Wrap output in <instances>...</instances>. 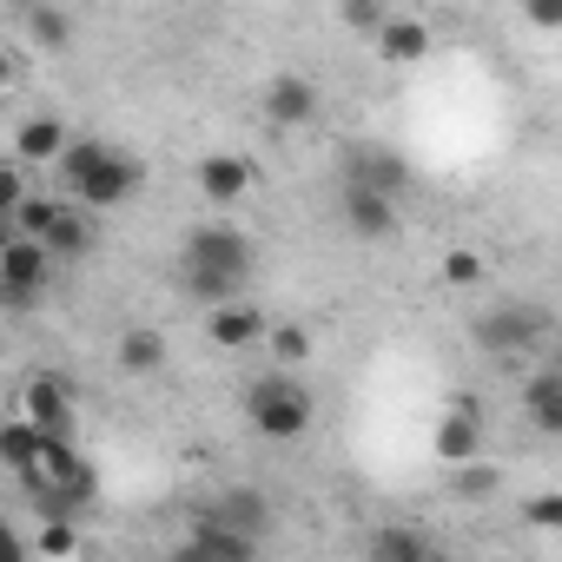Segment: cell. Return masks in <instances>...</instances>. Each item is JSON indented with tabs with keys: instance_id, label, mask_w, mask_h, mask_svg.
Instances as JSON below:
<instances>
[{
	"instance_id": "cell-1",
	"label": "cell",
	"mask_w": 562,
	"mask_h": 562,
	"mask_svg": "<svg viewBox=\"0 0 562 562\" xmlns=\"http://www.w3.org/2000/svg\"><path fill=\"white\" fill-rule=\"evenodd\" d=\"M251 271H258V251H251V238H245L238 225H199V232H186V245H179V285H186V299H199L205 312L225 305V299H245Z\"/></svg>"
},
{
	"instance_id": "cell-2",
	"label": "cell",
	"mask_w": 562,
	"mask_h": 562,
	"mask_svg": "<svg viewBox=\"0 0 562 562\" xmlns=\"http://www.w3.org/2000/svg\"><path fill=\"white\" fill-rule=\"evenodd\" d=\"M54 179H60L67 199H80L93 212H113V205H126L146 186V166L133 153H120L113 139H100V133H74L60 166H54Z\"/></svg>"
},
{
	"instance_id": "cell-3",
	"label": "cell",
	"mask_w": 562,
	"mask_h": 562,
	"mask_svg": "<svg viewBox=\"0 0 562 562\" xmlns=\"http://www.w3.org/2000/svg\"><path fill=\"white\" fill-rule=\"evenodd\" d=\"M312 417H318V397H312V384H299L285 364L245 384V424H251L265 443H299V437L312 430Z\"/></svg>"
},
{
	"instance_id": "cell-4",
	"label": "cell",
	"mask_w": 562,
	"mask_h": 562,
	"mask_svg": "<svg viewBox=\"0 0 562 562\" xmlns=\"http://www.w3.org/2000/svg\"><path fill=\"white\" fill-rule=\"evenodd\" d=\"M54 245L34 238V232H8V245H0V299H8V312H34L47 292H54Z\"/></svg>"
},
{
	"instance_id": "cell-5",
	"label": "cell",
	"mask_w": 562,
	"mask_h": 562,
	"mask_svg": "<svg viewBox=\"0 0 562 562\" xmlns=\"http://www.w3.org/2000/svg\"><path fill=\"white\" fill-rule=\"evenodd\" d=\"M542 338H549V312L516 305V299H503V305H490V312L470 318V345H476L483 358H522V351H536Z\"/></svg>"
},
{
	"instance_id": "cell-6",
	"label": "cell",
	"mask_w": 562,
	"mask_h": 562,
	"mask_svg": "<svg viewBox=\"0 0 562 562\" xmlns=\"http://www.w3.org/2000/svg\"><path fill=\"white\" fill-rule=\"evenodd\" d=\"M338 186H371L384 199H404L411 192V159L391 153L384 139H345L338 153Z\"/></svg>"
},
{
	"instance_id": "cell-7",
	"label": "cell",
	"mask_w": 562,
	"mask_h": 562,
	"mask_svg": "<svg viewBox=\"0 0 562 562\" xmlns=\"http://www.w3.org/2000/svg\"><path fill=\"white\" fill-rule=\"evenodd\" d=\"M397 205H404V199H384V192H371V186H338V218H345V232L364 238V245L397 238Z\"/></svg>"
},
{
	"instance_id": "cell-8",
	"label": "cell",
	"mask_w": 562,
	"mask_h": 562,
	"mask_svg": "<svg viewBox=\"0 0 562 562\" xmlns=\"http://www.w3.org/2000/svg\"><path fill=\"white\" fill-rule=\"evenodd\" d=\"M483 404L470 397V391H457L450 397V411H443V424H437V463L443 470H457V463H470V457H483Z\"/></svg>"
},
{
	"instance_id": "cell-9",
	"label": "cell",
	"mask_w": 562,
	"mask_h": 562,
	"mask_svg": "<svg viewBox=\"0 0 562 562\" xmlns=\"http://www.w3.org/2000/svg\"><path fill=\"white\" fill-rule=\"evenodd\" d=\"M258 542H265V536L238 529L232 516H218V509L205 503L199 522H192V536H186V555H199V562H245V555H258Z\"/></svg>"
},
{
	"instance_id": "cell-10",
	"label": "cell",
	"mask_w": 562,
	"mask_h": 562,
	"mask_svg": "<svg viewBox=\"0 0 562 562\" xmlns=\"http://www.w3.org/2000/svg\"><path fill=\"white\" fill-rule=\"evenodd\" d=\"M318 113H325L318 80H305V74H278V80H265V120H271V126L299 133V126H318Z\"/></svg>"
},
{
	"instance_id": "cell-11",
	"label": "cell",
	"mask_w": 562,
	"mask_h": 562,
	"mask_svg": "<svg viewBox=\"0 0 562 562\" xmlns=\"http://www.w3.org/2000/svg\"><path fill=\"white\" fill-rule=\"evenodd\" d=\"M265 331H271V318H265V305H251V299H225V305L205 312L212 351H251V345H265Z\"/></svg>"
},
{
	"instance_id": "cell-12",
	"label": "cell",
	"mask_w": 562,
	"mask_h": 562,
	"mask_svg": "<svg viewBox=\"0 0 562 562\" xmlns=\"http://www.w3.org/2000/svg\"><path fill=\"white\" fill-rule=\"evenodd\" d=\"M21 411H27L47 437H74V384H67V378L41 371V378L21 391Z\"/></svg>"
},
{
	"instance_id": "cell-13",
	"label": "cell",
	"mask_w": 562,
	"mask_h": 562,
	"mask_svg": "<svg viewBox=\"0 0 562 562\" xmlns=\"http://www.w3.org/2000/svg\"><path fill=\"white\" fill-rule=\"evenodd\" d=\"M67 120H54V113H34V120H21V133H14V159L21 166H60V153H67Z\"/></svg>"
},
{
	"instance_id": "cell-14",
	"label": "cell",
	"mask_w": 562,
	"mask_h": 562,
	"mask_svg": "<svg viewBox=\"0 0 562 562\" xmlns=\"http://www.w3.org/2000/svg\"><path fill=\"white\" fill-rule=\"evenodd\" d=\"M199 192H205L212 205H238V199L251 192V159H238V153H205V159H199Z\"/></svg>"
},
{
	"instance_id": "cell-15",
	"label": "cell",
	"mask_w": 562,
	"mask_h": 562,
	"mask_svg": "<svg viewBox=\"0 0 562 562\" xmlns=\"http://www.w3.org/2000/svg\"><path fill=\"white\" fill-rule=\"evenodd\" d=\"M522 417H529V430L562 437V364H549L522 384Z\"/></svg>"
},
{
	"instance_id": "cell-16",
	"label": "cell",
	"mask_w": 562,
	"mask_h": 562,
	"mask_svg": "<svg viewBox=\"0 0 562 562\" xmlns=\"http://www.w3.org/2000/svg\"><path fill=\"white\" fill-rule=\"evenodd\" d=\"M41 450H47V430L27 411H14L8 424H0V463H8V476H27L41 463Z\"/></svg>"
},
{
	"instance_id": "cell-17",
	"label": "cell",
	"mask_w": 562,
	"mask_h": 562,
	"mask_svg": "<svg viewBox=\"0 0 562 562\" xmlns=\"http://www.w3.org/2000/svg\"><path fill=\"white\" fill-rule=\"evenodd\" d=\"M371 47H378L391 67H424V60H430V27H424V21L391 14V21H384V34H378Z\"/></svg>"
},
{
	"instance_id": "cell-18",
	"label": "cell",
	"mask_w": 562,
	"mask_h": 562,
	"mask_svg": "<svg viewBox=\"0 0 562 562\" xmlns=\"http://www.w3.org/2000/svg\"><path fill=\"white\" fill-rule=\"evenodd\" d=\"M41 238L54 245V258H87V251H93V205L67 199V205L54 212V225H47Z\"/></svg>"
},
{
	"instance_id": "cell-19",
	"label": "cell",
	"mask_w": 562,
	"mask_h": 562,
	"mask_svg": "<svg viewBox=\"0 0 562 562\" xmlns=\"http://www.w3.org/2000/svg\"><path fill=\"white\" fill-rule=\"evenodd\" d=\"M113 358H120V371H126V378H159V371H166V331L133 325V331H120Z\"/></svg>"
},
{
	"instance_id": "cell-20",
	"label": "cell",
	"mask_w": 562,
	"mask_h": 562,
	"mask_svg": "<svg viewBox=\"0 0 562 562\" xmlns=\"http://www.w3.org/2000/svg\"><path fill=\"white\" fill-rule=\"evenodd\" d=\"M371 562H424L437 555V536L430 529H371Z\"/></svg>"
},
{
	"instance_id": "cell-21",
	"label": "cell",
	"mask_w": 562,
	"mask_h": 562,
	"mask_svg": "<svg viewBox=\"0 0 562 562\" xmlns=\"http://www.w3.org/2000/svg\"><path fill=\"white\" fill-rule=\"evenodd\" d=\"M212 509H218V516H232V522H238V529H251V536H271V503H265L258 490H225Z\"/></svg>"
},
{
	"instance_id": "cell-22",
	"label": "cell",
	"mask_w": 562,
	"mask_h": 562,
	"mask_svg": "<svg viewBox=\"0 0 562 562\" xmlns=\"http://www.w3.org/2000/svg\"><path fill=\"white\" fill-rule=\"evenodd\" d=\"M21 21H27V41H34L41 54H60V47L74 41V21H67L60 8H47V0H41V8H27Z\"/></svg>"
},
{
	"instance_id": "cell-23",
	"label": "cell",
	"mask_w": 562,
	"mask_h": 562,
	"mask_svg": "<svg viewBox=\"0 0 562 562\" xmlns=\"http://www.w3.org/2000/svg\"><path fill=\"white\" fill-rule=\"evenodd\" d=\"M265 351H271V364H285V371H299L318 345H312V331L305 325H271L265 331Z\"/></svg>"
},
{
	"instance_id": "cell-24",
	"label": "cell",
	"mask_w": 562,
	"mask_h": 562,
	"mask_svg": "<svg viewBox=\"0 0 562 562\" xmlns=\"http://www.w3.org/2000/svg\"><path fill=\"white\" fill-rule=\"evenodd\" d=\"M483 278H490V265H483V251H476V245H450V251H443V285L476 292Z\"/></svg>"
},
{
	"instance_id": "cell-25",
	"label": "cell",
	"mask_w": 562,
	"mask_h": 562,
	"mask_svg": "<svg viewBox=\"0 0 562 562\" xmlns=\"http://www.w3.org/2000/svg\"><path fill=\"white\" fill-rule=\"evenodd\" d=\"M450 490H457L463 503H483V496H496V490H503V470H490L483 457H470V463H457V470H450Z\"/></svg>"
},
{
	"instance_id": "cell-26",
	"label": "cell",
	"mask_w": 562,
	"mask_h": 562,
	"mask_svg": "<svg viewBox=\"0 0 562 562\" xmlns=\"http://www.w3.org/2000/svg\"><path fill=\"white\" fill-rule=\"evenodd\" d=\"M60 205H67V192H27L8 218H14V232H34V238H41V232L54 225V212H60Z\"/></svg>"
},
{
	"instance_id": "cell-27",
	"label": "cell",
	"mask_w": 562,
	"mask_h": 562,
	"mask_svg": "<svg viewBox=\"0 0 562 562\" xmlns=\"http://www.w3.org/2000/svg\"><path fill=\"white\" fill-rule=\"evenodd\" d=\"M338 8H345V27H351V34H364V41H378V34H384V21H391L384 0H338Z\"/></svg>"
},
{
	"instance_id": "cell-28",
	"label": "cell",
	"mask_w": 562,
	"mask_h": 562,
	"mask_svg": "<svg viewBox=\"0 0 562 562\" xmlns=\"http://www.w3.org/2000/svg\"><path fill=\"white\" fill-rule=\"evenodd\" d=\"M522 522H529V529H562V490L529 496V503H522Z\"/></svg>"
},
{
	"instance_id": "cell-29",
	"label": "cell",
	"mask_w": 562,
	"mask_h": 562,
	"mask_svg": "<svg viewBox=\"0 0 562 562\" xmlns=\"http://www.w3.org/2000/svg\"><path fill=\"white\" fill-rule=\"evenodd\" d=\"M74 549H80L74 516H47V529H41V555H74Z\"/></svg>"
},
{
	"instance_id": "cell-30",
	"label": "cell",
	"mask_w": 562,
	"mask_h": 562,
	"mask_svg": "<svg viewBox=\"0 0 562 562\" xmlns=\"http://www.w3.org/2000/svg\"><path fill=\"white\" fill-rule=\"evenodd\" d=\"M522 14H529V27H549V34H562V0H522Z\"/></svg>"
},
{
	"instance_id": "cell-31",
	"label": "cell",
	"mask_w": 562,
	"mask_h": 562,
	"mask_svg": "<svg viewBox=\"0 0 562 562\" xmlns=\"http://www.w3.org/2000/svg\"><path fill=\"white\" fill-rule=\"evenodd\" d=\"M8 8H14V14H27V8H41V0H8Z\"/></svg>"
}]
</instances>
